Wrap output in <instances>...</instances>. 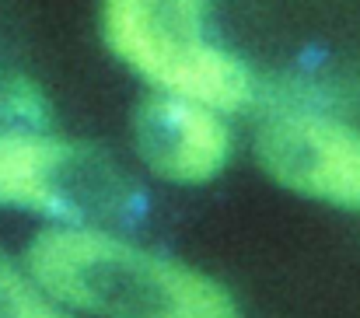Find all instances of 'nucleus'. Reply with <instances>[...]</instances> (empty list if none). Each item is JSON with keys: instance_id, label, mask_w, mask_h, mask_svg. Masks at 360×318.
Returning a JSON list of instances; mask_svg holds the SVG:
<instances>
[{"instance_id": "5", "label": "nucleus", "mask_w": 360, "mask_h": 318, "mask_svg": "<svg viewBox=\"0 0 360 318\" xmlns=\"http://www.w3.org/2000/svg\"><path fill=\"white\" fill-rule=\"evenodd\" d=\"M133 144L154 175L175 186H200L228 165L231 129L217 108L154 91L133 115Z\"/></svg>"}, {"instance_id": "7", "label": "nucleus", "mask_w": 360, "mask_h": 318, "mask_svg": "<svg viewBox=\"0 0 360 318\" xmlns=\"http://www.w3.org/2000/svg\"><path fill=\"white\" fill-rule=\"evenodd\" d=\"M11 106H14V112H18L25 122H35V119L42 115V108H39V95H35V91H28V88H14Z\"/></svg>"}, {"instance_id": "2", "label": "nucleus", "mask_w": 360, "mask_h": 318, "mask_svg": "<svg viewBox=\"0 0 360 318\" xmlns=\"http://www.w3.org/2000/svg\"><path fill=\"white\" fill-rule=\"evenodd\" d=\"M102 35L165 95L235 112L255 95L248 67L207 39V0H105Z\"/></svg>"}, {"instance_id": "1", "label": "nucleus", "mask_w": 360, "mask_h": 318, "mask_svg": "<svg viewBox=\"0 0 360 318\" xmlns=\"http://www.w3.org/2000/svg\"><path fill=\"white\" fill-rule=\"evenodd\" d=\"M25 269L67 312L95 318H238L235 301L200 269L95 224L35 234Z\"/></svg>"}, {"instance_id": "4", "label": "nucleus", "mask_w": 360, "mask_h": 318, "mask_svg": "<svg viewBox=\"0 0 360 318\" xmlns=\"http://www.w3.org/2000/svg\"><path fill=\"white\" fill-rule=\"evenodd\" d=\"M255 154L280 186L336 203H360V129L322 108L287 106L262 119Z\"/></svg>"}, {"instance_id": "3", "label": "nucleus", "mask_w": 360, "mask_h": 318, "mask_svg": "<svg viewBox=\"0 0 360 318\" xmlns=\"http://www.w3.org/2000/svg\"><path fill=\"white\" fill-rule=\"evenodd\" d=\"M122 203L126 186L98 154L39 129L0 133V207L91 224Z\"/></svg>"}, {"instance_id": "6", "label": "nucleus", "mask_w": 360, "mask_h": 318, "mask_svg": "<svg viewBox=\"0 0 360 318\" xmlns=\"http://www.w3.org/2000/svg\"><path fill=\"white\" fill-rule=\"evenodd\" d=\"M0 318H74L53 301L28 269L0 259Z\"/></svg>"}]
</instances>
